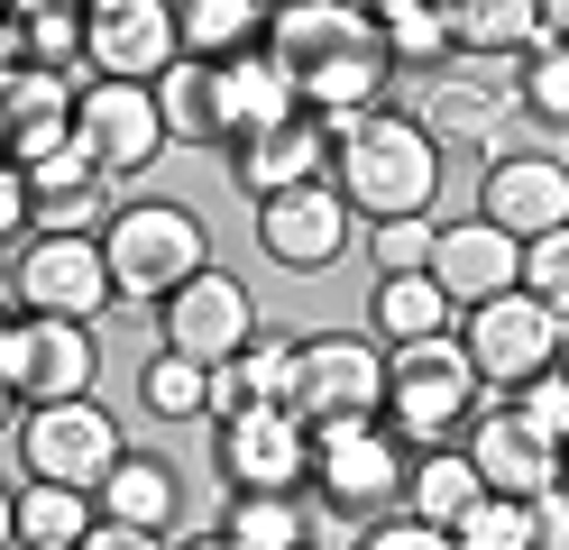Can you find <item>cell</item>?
Masks as SVG:
<instances>
[{"instance_id": "cell-4", "label": "cell", "mask_w": 569, "mask_h": 550, "mask_svg": "<svg viewBox=\"0 0 569 550\" xmlns=\"http://www.w3.org/2000/svg\"><path fill=\"white\" fill-rule=\"evenodd\" d=\"M405 477H413V450L386 422H331V431H312V496H322L331 513H349V523H377V513L405 496Z\"/></svg>"}, {"instance_id": "cell-8", "label": "cell", "mask_w": 569, "mask_h": 550, "mask_svg": "<svg viewBox=\"0 0 569 550\" xmlns=\"http://www.w3.org/2000/svg\"><path fill=\"white\" fill-rule=\"evenodd\" d=\"M10 293L28 303V321H83L111 303V257L101 239H28L19 267H10Z\"/></svg>"}, {"instance_id": "cell-38", "label": "cell", "mask_w": 569, "mask_h": 550, "mask_svg": "<svg viewBox=\"0 0 569 550\" xmlns=\"http://www.w3.org/2000/svg\"><path fill=\"white\" fill-rule=\"evenodd\" d=\"M515 403H523V422H542V431L560 440V450H569V367H551V377H532V386H523Z\"/></svg>"}, {"instance_id": "cell-3", "label": "cell", "mask_w": 569, "mask_h": 550, "mask_svg": "<svg viewBox=\"0 0 569 550\" xmlns=\"http://www.w3.org/2000/svg\"><path fill=\"white\" fill-rule=\"evenodd\" d=\"M101 257H111V293H129V303H174V293L211 267L202 220L184 202H129V211H111Z\"/></svg>"}, {"instance_id": "cell-1", "label": "cell", "mask_w": 569, "mask_h": 550, "mask_svg": "<svg viewBox=\"0 0 569 550\" xmlns=\"http://www.w3.org/2000/svg\"><path fill=\"white\" fill-rule=\"evenodd\" d=\"M331 183L349 220H432V193H441V138L405 120V110H377V120H359L340 147H331Z\"/></svg>"}, {"instance_id": "cell-21", "label": "cell", "mask_w": 569, "mask_h": 550, "mask_svg": "<svg viewBox=\"0 0 569 550\" xmlns=\"http://www.w3.org/2000/svg\"><path fill=\"white\" fill-rule=\"evenodd\" d=\"M295 110H303V83H295V73H284L267 47L239 56V64H221V120H230V147L258 138V129H276V120H295Z\"/></svg>"}, {"instance_id": "cell-47", "label": "cell", "mask_w": 569, "mask_h": 550, "mask_svg": "<svg viewBox=\"0 0 569 550\" xmlns=\"http://www.w3.org/2000/svg\"><path fill=\"white\" fill-rule=\"evenodd\" d=\"M184 550H230V541H221V532H202V541H184Z\"/></svg>"}, {"instance_id": "cell-12", "label": "cell", "mask_w": 569, "mask_h": 550, "mask_svg": "<svg viewBox=\"0 0 569 550\" xmlns=\"http://www.w3.org/2000/svg\"><path fill=\"white\" fill-rule=\"evenodd\" d=\"M459 450H469V468H478L487 496H515V504L551 496V487H560V459H569L542 422H523V403H496V413H478Z\"/></svg>"}, {"instance_id": "cell-26", "label": "cell", "mask_w": 569, "mask_h": 550, "mask_svg": "<svg viewBox=\"0 0 569 550\" xmlns=\"http://www.w3.org/2000/svg\"><path fill=\"white\" fill-rule=\"evenodd\" d=\"M450 10V56H532L542 10L532 0H441Z\"/></svg>"}, {"instance_id": "cell-33", "label": "cell", "mask_w": 569, "mask_h": 550, "mask_svg": "<svg viewBox=\"0 0 569 550\" xmlns=\"http://www.w3.org/2000/svg\"><path fill=\"white\" fill-rule=\"evenodd\" d=\"M138 386H148V413H166V422H202L211 413V367H193V358H166L157 349V367Z\"/></svg>"}, {"instance_id": "cell-27", "label": "cell", "mask_w": 569, "mask_h": 550, "mask_svg": "<svg viewBox=\"0 0 569 550\" xmlns=\"http://www.w3.org/2000/svg\"><path fill=\"white\" fill-rule=\"evenodd\" d=\"M487 487H478V468H469V450H422L413 459V477H405V504H413V523H432V532H450L459 513H469Z\"/></svg>"}, {"instance_id": "cell-40", "label": "cell", "mask_w": 569, "mask_h": 550, "mask_svg": "<svg viewBox=\"0 0 569 550\" xmlns=\"http://www.w3.org/2000/svg\"><path fill=\"white\" fill-rule=\"evenodd\" d=\"M0 239H38V202H28L19 166H0Z\"/></svg>"}, {"instance_id": "cell-44", "label": "cell", "mask_w": 569, "mask_h": 550, "mask_svg": "<svg viewBox=\"0 0 569 550\" xmlns=\"http://www.w3.org/2000/svg\"><path fill=\"white\" fill-rule=\"evenodd\" d=\"M19 73H28V56H19V19H10V10H0V92H10V83H19Z\"/></svg>"}, {"instance_id": "cell-53", "label": "cell", "mask_w": 569, "mask_h": 550, "mask_svg": "<svg viewBox=\"0 0 569 550\" xmlns=\"http://www.w3.org/2000/svg\"><path fill=\"white\" fill-rule=\"evenodd\" d=\"M560 166H569V157H560Z\"/></svg>"}, {"instance_id": "cell-25", "label": "cell", "mask_w": 569, "mask_h": 550, "mask_svg": "<svg viewBox=\"0 0 569 550\" xmlns=\"http://www.w3.org/2000/svg\"><path fill=\"white\" fill-rule=\"evenodd\" d=\"M101 523H129V532H174V513H184V487H174L166 459H120L101 477Z\"/></svg>"}, {"instance_id": "cell-29", "label": "cell", "mask_w": 569, "mask_h": 550, "mask_svg": "<svg viewBox=\"0 0 569 550\" xmlns=\"http://www.w3.org/2000/svg\"><path fill=\"white\" fill-rule=\"evenodd\" d=\"M450 293L432 284V276H386L377 284V330H386V340H396V349H413V340H450Z\"/></svg>"}, {"instance_id": "cell-31", "label": "cell", "mask_w": 569, "mask_h": 550, "mask_svg": "<svg viewBox=\"0 0 569 550\" xmlns=\"http://www.w3.org/2000/svg\"><path fill=\"white\" fill-rule=\"evenodd\" d=\"M101 523V504L74 487H28L19 496V550H83V532Z\"/></svg>"}, {"instance_id": "cell-34", "label": "cell", "mask_w": 569, "mask_h": 550, "mask_svg": "<svg viewBox=\"0 0 569 550\" xmlns=\"http://www.w3.org/2000/svg\"><path fill=\"white\" fill-rule=\"evenodd\" d=\"M450 541H459V550H532V504H515V496H478V504L450 523Z\"/></svg>"}, {"instance_id": "cell-11", "label": "cell", "mask_w": 569, "mask_h": 550, "mask_svg": "<svg viewBox=\"0 0 569 550\" xmlns=\"http://www.w3.org/2000/svg\"><path fill=\"white\" fill-rule=\"evenodd\" d=\"M478 220L506 230L515 248L569 230V166L551 157V147H506V157L487 166V183H478Z\"/></svg>"}, {"instance_id": "cell-35", "label": "cell", "mask_w": 569, "mask_h": 550, "mask_svg": "<svg viewBox=\"0 0 569 550\" xmlns=\"http://www.w3.org/2000/svg\"><path fill=\"white\" fill-rule=\"evenodd\" d=\"M432 220H377L368 230V257H377V284L386 276H432Z\"/></svg>"}, {"instance_id": "cell-41", "label": "cell", "mask_w": 569, "mask_h": 550, "mask_svg": "<svg viewBox=\"0 0 569 550\" xmlns=\"http://www.w3.org/2000/svg\"><path fill=\"white\" fill-rule=\"evenodd\" d=\"M532 550H569V496H532Z\"/></svg>"}, {"instance_id": "cell-37", "label": "cell", "mask_w": 569, "mask_h": 550, "mask_svg": "<svg viewBox=\"0 0 569 550\" xmlns=\"http://www.w3.org/2000/svg\"><path fill=\"white\" fill-rule=\"evenodd\" d=\"M523 101L542 110V120L569 129V47H551V37H542V47L523 56Z\"/></svg>"}, {"instance_id": "cell-54", "label": "cell", "mask_w": 569, "mask_h": 550, "mask_svg": "<svg viewBox=\"0 0 569 550\" xmlns=\"http://www.w3.org/2000/svg\"><path fill=\"white\" fill-rule=\"evenodd\" d=\"M560 367H569V358H560Z\"/></svg>"}, {"instance_id": "cell-51", "label": "cell", "mask_w": 569, "mask_h": 550, "mask_svg": "<svg viewBox=\"0 0 569 550\" xmlns=\"http://www.w3.org/2000/svg\"><path fill=\"white\" fill-rule=\"evenodd\" d=\"M0 166H10V147H0Z\"/></svg>"}, {"instance_id": "cell-24", "label": "cell", "mask_w": 569, "mask_h": 550, "mask_svg": "<svg viewBox=\"0 0 569 550\" xmlns=\"http://www.w3.org/2000/svg\"><path fill=\"white\" fill-rule=\"evenodd\" d=\"M174 37H184L193 64H239V56L267 47V0H184Z\"/></svg>"}, {"instance_id": "cell-46", "label": "cell", "mask_w": 569, "mask_h": 550, "mask_svg": "<svg viewBox=\"0 0 569 550\" xmlns=\"http://www.w3.org/2000/svg\"><path fill=\"white\" fill-rule=\"evenodd\" d=\"M0 550H19V496L0 487Z\"/></svg>"}, {"instance_id": "cell-19", "label": "cell", "mask_w": 569, "mask_h": 550, "mask_svg": "<svg viewBox=\"0 0 569 550\" xmlns=\"http://www.w3.org/2000/svg\"><path fill=\"white\" fill-rule=\"evenodd\" d=\"M515 276H523V248H515L506 230H487V220H450V230L432 239V284L450 293L459 312L515 293Z\"/></svg>"}, {"instance_id": "cell-9", "label": "cell", "mask_w": 569, "mask_h": 550, "mask_svg": "<svg viewBox=\"0 0 569 550\" xmlns=\"http://www.w3.org/2000/svg\"><path fill=\"white\" fill-rule=\"evenodd\" d=\"M295 413L312 431H331V422H386V358L359 340V330L303 340V394H295Z\"/></svg>"}, {"instance_id": "cell-39", "label": "cell", "mask_w": 569, "mask_h": 550, "mask_svg": "<svg viewBox=\"0 0 569 550\" xmlns=\"http://www.w3.org/2000/svg\"><path fill=\"white\" fill-rule=\"evenodd\" d=\"M359 550H459L450 532H432V523H413V513H386V523H368V541Z\"/></svg>"}, {"instance_id": "cell-43", "label": "cell", "mask_w": 569, "mask_h": 550, "mask_svg": "<svg viewBox=\"0 0 569 550\" xmlns=\"http://www.w3.org/2000/svg\"><path fill=\"white\" fill-rule=\"evenodd\" d=\"M0 394L19 403V321L10 312H0Z\"/></svg>"}, {"instance_id": "cell-30", "label": "cell", "mask_w": 569, "mask_h": 550, "mask_svg": "<svg viewBox=\"0 0 569 550\" xmlns=\"http://www.w3.org/2000/svg\"><path fill=\"white\" fill-rule=\"evenodd\" d=\"M221 541L230 550H303L312 541V513H303V496H230Z\"/></svg>"}, {"instance_id": "cell-7", "label": "cell", "mask_w": 569, "mask_h": 550, "mask_svg": "<svg viewBox=\"0 0 569 550\" xmlns=\"http://www.w3.org/2000/svg\"><path fill=\"white\" fill-rule=\"evenodd\" d=\"M83 64H92V83H138L148 92L166 64H184L174 0H92L83 10Z\"/></svg>"}, {"instance_id": "cell-49", "label": "cell", "mask_w": 569, "mask_h": 550, "mask_svg": "<svg viewBox=\"0 0 569 550\" xmlns=\"http://www.w3.org/2000/svg\"><path fill=\"white\" fill-rule=\"evenodd\" d=\"M560 496H569V459H560Z\"/></svg>"}, {"instance_id": "cell-2", "label": "cell", "mask_w": 569, "mask_h": 550, "mask_svg": "<svg viewBox=\"0 0 569 550\" xmlns=\"http://www.w3.org/2000/svg\"><path fill=\"white\" fill-rule=\"evenodd\" d=\"M459 422H478V367H469V349H459V330L386 358V431H396L413 459L450 450Z\"/></svg>"}, {"instance_id": "cell-32", "label": "cell", "mask_w": 569, "mask_h": 550, "mask_svg": "<svg viewBox=\"0 0 569 550\" xmlns=\"http://www.w3.org/2000/svg\"><path fill=\"white\" fill-rule=\"evenodd\" d=\"M19 56L38 64V73H74V56H83V10L74 0H19Z\"/></svg>"}, {"instance_id": "cell-20", "label": "cell", "mask_w": 569, "mask_h": 550, "mask_svg": "<svg viewBox=\"0 0 569 550\" xmlns=\"http://www.w3.org/2000/svg\"><path fill=\"white\" fill-rule=\"evenodd\" d=\"M74 73H38L28 64L10 92H0V147H10V166H38L56 147H74Z\"/></svg>"}, {"instance_id": "cell-48", "label": "cell", "mask_w": 569, "mask_h": 550, "mask_svg": "<svg viewBox=\"0 0 569 550\" xmlns=\"http://www.w3.org/2000/svg\"><path fill=\"white\" fill-rule=\"evenodd\" d=\"M0 431H10V394H0Z\"/></svg>"}, {"instance_id": "cell-42", "label": "cell", "mask_w": 569, "mask_h": 550, "mask_svg": "<svg viewBox=\"0 0 569 550\" xmlns=\"http://www.w3.org/2000/svg\"><path fill=\"white\" fill-rule=\"evenodd\" d=\"M83 550H166V532H129V523H92Z\"/></svg>"}, {"instance_id": "cell-36", "label": "cell", "mask_w": 569, "mask_h": 550, "mask_svg": "<svg viewBox=\"0 0 569 550\" xmlns=\"http://www.w3.org/2000/svg\"><path fill=\"white\" fill-rule=\"evenodd\" d=\"M523 293H532V303H542L560 330H569V230H551V239H532L523 248V276H515Z\"/></svg>"}, {"instance_id": "cell-6", "label": "cell", "mask_w": 569, "mask_h": 550, "mask_svg": "<svg viewBox=\"0 0 569 550\" xmlns=\"http://www.w3.org/2000/svg\"><path fill=\"white\" fill-rule=\"evenodd\" d=\"M459 349H469L478 386H532V377H551V367L569 358V330L515 284V293H496V303H478L469 321H459Z\"/></svg>"}, {"instance_id": "cell-52", "label": "cell", "mask_w": 569, "mask_h": 550, "mask_svg": "<svg viewBox=\"0 0 569 550\" xmlns=\"http://www.w3.org/2000/svg\"><path fill=\"white\" fill-rule=\"evenodd\" d=\"M0 284H10V267H0Z\"/></svg>"}, {"instance_id": "cell-28", "label": "cell", "mask_w": 569, "mask_h": 550, "mask_svg": "<svg viewBox=\"0 0 569 550\" xmlns=\"http://www.w3.org/2000/svg\"><path fill=\"white\" fill-rule=\"evenodd\" d=\"M377 56L386 64H441L450 56V10L441 0H377Z\"/></svg>"}, {"instance_id": "cell-14", "label": "cell", "mask_w": 569, "mask_h": 550, "mask_svg": "<svg viewBox=\"0 0 569 550\" xmlns=\"http://www.w3.org/2000/svg\"><path fill=\"white\" fill-rule=\"evenodd\" d=\"M74 147L101 166V183L157 166V147H166L157 92H138V83H83V101H74Z\"/></svg>"}, {"instance_id": "cell-15", "label": "cell", "mask_w": 569, "mask_h": 550, "mask_svg": "<svg viewBox=\"0 0 569 550\" xmlns=\"http://www.w3.org/2000/svg\"><path fill=\"white\" fill-rule=\"evenodd\" d=\"M331 147H340V138L312 120V110H295V120L239 138V147H230V174H239V193L276 202V193H303V183H331Z\"/></svg>"}, {"instance_id": "cell-18", "label": "cell", "mask_w": 569, "mask_h": 550, "mask_svg": "<svg viewBox=\"0 0 569 550\" xmlns=\"http://www.w3.org/2000/svg\"><path fill=\"white\" fill-rule=\"evenodd\" d=\"M258 248L276 257V267H331V257L349 248V202H340V183H303V193L258 202Z\"/></svg>"}, {"instance_id": "cell-22", "label": "cell", "mask_w": 569, "mask_h": 550, "mask_svg": "<svg viewBox=\"0 0 569 550\" xmlns=\"http://www.w3.org/2000/svg\"><path fill=\"white\" fill-rule=\"evenodd\" d=\"M157 120H166V138H184V147H230V120H221V64H166L157 73Z\"/></svg>"}, {"instance_id": "cell-50", "label": "cell", "mask_w": 569, "mask_h": 550, "mask_svg": "<svg viewBox=\"0 0 569 550\" xmlns=\"http://www.w3.org/2000/svg\"><path fill=\"white\" fill-rule=\"evenodd\" d=\"M303 550H331V541H303Z\"/></svg>"}, {"instance_id": "cell-5", "label": "cell", "mask_w": 569, "mask_h": 550, "mask_svg": "<svg viewBox=\"0 0 569 550\" xmlns=\"http://www.w3.org/2000/svg\"><path fill=\"white\" fill-rule=\"evenodd\" d=\"M19 459H28V487H74V496H101L129 450H120V422L101 403H47V413H19Z\"/></svg>"}, {"instance_id": "cell-23", "label": "cell", "mask_w": 569, "mask_h": 550, "mask_svg": "<svg viewBox=\"0 0 569 550\" xmlns=\"http://www.w3.org/2000/svg\"><path fill=\"white\" fill-rule=\"evenodd\" d=\"M386 92V56L368 47V56H340V64H312L303 73V110H312V120H322L331 138H349V129H359V120H377V101Z\"/></svg>"}, {"instance_id": "cell-10", "label": "cell", "mask_w": 569, "mask_h": 550, "mask_svg": "<svg viewBox=\"0 0 569 550\" xmlns=\"http://www.w3.org/2000/svg\"><path fill=\"white\" fill-rule=\"evenodd\" d=\"M221 468L239 496H303L312 487V422L295 403H258V413L221 422Z\"/></svg>"}, {"instance_id": "cell-16", "label": "cell", "mask_w": 569, "mask_h": 550, "mask_svg": "<svg viewBox=\"0 0 569 550\" xmlns=\"http://www.w3.org/2000/svg\"><path fill=\"white\" fill-rule=\"evenodd\" d=\"M368 47H377V19L349 10V0H284V10H267V56L295 83L312 64H340V56H368Z\"/></svg>"}, {"instance_id": "cell-13", "label": "cell", "mask_w": 569, "mask_h": 550, "mask_svg": "<svg viewBox=\"0 0 569 550\" xmlns=\"http://www.w3.org/2000/svg\"><path fill=\"white\" fill-rule=\"evenodd\" d=\"M157 321H166V358H193V367H230L258 340V303H248V284L221 276V267H202Z\"/></svg>"}, {"instance_id": "cell-45", "label": "cell", "mask_w": 569, "mask_h": 550, "mask_svg": "<svg viewBox=\"0 0 569 550\" xmlns=\"http://www.w3.org/2000/svg\"><path fill=\"white\" fill-rule=\"evenodd\" d=\"M532 10H542V37H551V47H569V0H532Z\"/></svg>"}, {"instance_id": "cell-17", "label": "cell", "mask_w": 569, "mask_h": 550, "mask_svg": "<svg viewBox=\"0 0 569 550\" xmlns=\"http://www.w3.org/2000/svg\"><path fill=\"white\" fill-rule=\"evenodd\" d=\"M101 377V349L83 321H28L19 312V403L47 413V403H83Z\"/></svg>"}]
</instances>
